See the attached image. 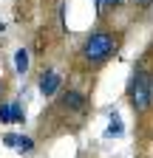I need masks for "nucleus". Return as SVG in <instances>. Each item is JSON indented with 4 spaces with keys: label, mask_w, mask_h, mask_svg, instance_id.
<instances>
[{
    "label": "nucleus",
    "mask_w": 153,
    "mask_h": 158,
    "mask_svg": "<svg viewBox=\"0 0 153 158\" xmlns=\"http://www.w3.org/2000/svg\"><path fill=\"white\" fill-rule=\"evenodd\" d=\"M116 45H119V40L113 37L111 31H94L85 43H82V56L88 59V62H105V59L116 51Z\"/></svg>",
    "instance_id": "nucleus-1"
},
{
    "label": "nucleus",
    "mask_w": 153,
    "mask_h": 158,
    "mask_svg": "<svg viewBox=\"0 0 153 158\" xmlns=\"http://www.w3.org/2000/svg\"><path fill=\"white\" fill-rule=\"evenodd\" d=\"M128 99H130V105L133 110H147L150 107V99H153V79L145 68H136L130 76V85H128Z\"/></svg>",
    "instance_id": "nucleus-2"
},
{
    "label": "nucleus",
    "mask_w": 153,
    "mask_h": 158,
    "mask_svg": "<svg viewBox=\"0 0 153 158\" xmlns=\"http://www.w3.org/2000/svg\"><path fill=\"white\" fill-rule=\"evenodd\" d=\"M57 88H60V73H57V71H46L40 76V93L43 96H54Z\"/></svg>",
    "instance_id": "nucleus-3"
},
{
    "label": "nucleus",
    "mask_w": 153,
    "mask_h": 158,
    "mask_svg": "<svg viewBox=\"0 0 153 158\" xmlns=\"http://www.w3.org/2000/svg\"><path fill=\"white\" fill-rule=\"evenodd\" d=\"M63 107H68V110H82V107H85V93L68 90V93L63 96Z\"/></svg>",
    "instance_id": "nucleus-4"
},
{
    "label": "nucleus",
    "mask_w": 153,
    "mask_h": 158,
    "mask_svg": "<svg viewBox=\"0 0 153 158\" xmlns=\"http://www.w3.org/2000/svg\"><path fill=\"white\" fill-rule=\"evenodd\" d=\"M14 68H17V73H26V68H28V54H26V48H20L14 54Z\"/></svg>",
    "instance_id": "nucleus-5"
},
{
    "label": "nucleus",
    "mask_w": 153,
    "mask_h": 158,
    "mask_svg": "<svg viewBox=\"0 0 153 158\" xmlns=\"http://www.w3.org/2000/svg\"><path fill=\"white\" fill-rule=\"evenodd\" d=\"M14 147L20 150V152H31L34 144H31V138H28V135H17V144H14Z\"/></svg>",
    "instance_id": "nucleus-6"
},
{
    "label": "nucleus",
    "mask_w": 153,
    "mask_h": 158,
    "mask_svg": "<svg viewBox=\"0 0 153 158\" xmlns=\"http://www.w3.org/2000/svg\"><path fill=\"white\" fill-rule=\"evenodd\" d=\"M119 133H122V122H119V116H113L108 124V135H119Z\"/></svg>",
    "instance_id": "nucleus-7"
},
{
    "label": "nucleus",
    "mask_w": 153,
    "mask_h": 158,
    "mask_svg": "<svg viewBox=\"0 0 153 158\" xmlns=\"http://www.w3.org/2000/svg\"><path fill=\"white\" fill-rule=\"evenodd\" d=\"M23 118H26V116H23V107H20V105H11V122H20V124H23Z\"/></svg>",
    "instance_id": "nucleus-8"
},
{
    "label": "nucleus",
    "mask_w": 153,
    "mask_h": 158,
    "mask_svg": "<svg viewBox=\"0 0 153 158\" xmlns=\"http://www.w3.org/2000/svg\"><path fill=\"white\" fill-rule=\"evenodd\" d=\"M0 122H11V105H0Z\"/></svg>",
    "instance_id": "nucleus-9"
},
{
    "label": "nucleus",
    "mask_w": 153,
    "mask_h": 158,
    "mask_svg": "<svg viewBox=\"0 0 153 158\" xmlns=\"http://www.w3.org/2000/svg\"><path fill=\"white\" fill-rule=\"evenodd\" d=\"M3 144H6V147H14V144H17V135H14V133H6V135H3Z\"/></svg>",
    "instance_id": "nucleus-10"
},
{
    "label": "nucleus",
    "mask_w": 153,
    "mask_h": 158,
    "mask_svg": "<svg viewBox=\"0 0 153 158\" xmlns=\"http://www.w3.org/2000/svg\"><path fill=\"white\" fill-rule=\"evenodd\" d=\"M133 3H136L139 9H150V6H153V0H133Z\"/></svg>",
    "instance_id": "nucleus-11"
},
{
    "label": "nucleus",
    "mask_w": 153,
    "mask_h": 158,
    "mask_svg": "<svg viewBox=\"0 0 153 158\" xmlns=\"http://www.w3.org/2000/svg\"><path fill=\"white\" fill-rule=\"evenodd\" d=\"M119 3H122V0H105V6H108V9H116Z\"/></svg>",
    "instance_id": "nucleus-12"
},
{
    "label": "nucleus",
    "mask_w": 153,
    "mask_h": 158,
    "mask_svg": "<svg viewBox=\"0 0 153 158\" xmlns=\"http://www.w3.org/2000/svg\"><path fill=\"white\" fill-rule=\"evenodd\" d=\"M3 28H6V26H3V23H0V31H3Z\"/></svg>",
    "instance_id": "nucleus-13"
},
{
    "label": "nucleus",
    "mask_w": 153,
    "mask_h": 158,
    "mask_svg": "<svg viewBox=\"0 0 153 158\" xmlns=\"http://www.w3.org/2000/svg\"><path fill=\"white\" fill-rule=\"evenodd\" d=\"M0 90H3V85H0Z\"/></svg>",
    "instance_id": "nucleus-14"
}]
</instances>
